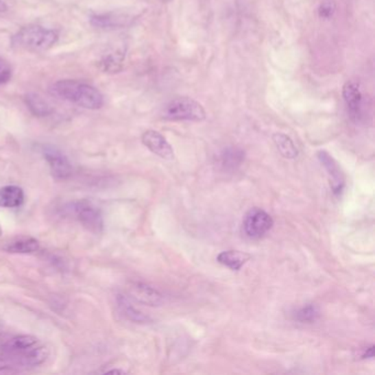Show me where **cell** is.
<instances>
[{
  "mask_svg": "<svg viewBox=\"0 0 375 375\" xmlns=\"http://www.w3.org/2000/svg\"><path fill=\"white\" fill-rule=\"evenodd\" d=\"M8 10L6 3L3 0H0V12H6Z\"/></svg>",
  "mask_w": 375,
  "mask_h": 375,
  "instance_id": "25",
  "label": "cell"
},
{
  "mask_svg": "<svg viewBox=\"0 0 375 375\" xmlns=\"http://www.w3.org/2000/svg\"><path fill=\"white\" fill-rule=\"evenodd\" d=\"M6 367H8V363H7L6 360L0 359V371H1V370L6 369Z\"/></svg>",
  "mask_w": 375,
  "mask_h": 375,
  "instance_id": "27",
  "label": "cell"
},
{
  "mask_svg": "<svg viewBox=\"0 0 375 375\" xmlns=\"http://www.w3.org/2000/svg\"><path fill=\"white\" fill-rule=\"evenodd\" d=\"M251 256L249 253L238 250H227L220 252L217 256V261L232 271H240L241 267L250 261Z\"/></svg>",
  "mask_w": 375,
  "mask_h": 375,
  "instance_id": "15",
  "label": "cell"
},
{
  "mask_svg": "<svg viewBox=\"0 0 375 375\" xmlns=\"http://www.w3.org/2000/svg\"><path fill=\"white\" fill-rule=\"evenodd\" d=\"M132 21H134V18L131 16L120 14V12L96 14V16H93L90 19V23L94 27L101 29L123 28L125 25H130Z\"/></svg>",
  "mask_w": 375,
  "mask_h": 375,
  "instance_id": "10",
  "label": "cell"
},
{
  "mask_svg": "<svg viewBox=\"0 0 375 375\" xmlns=\"http://www.w3.org/2000/svg\"><path fill=\"white\" fill-rule=\"evenodd\" d=\"M245 161V152L239 147H227L220 153L219 165L223 171H236Z\"/></svg>",
  "mask_w": 375,
  "mask_h": 375,
  "instance_id": "16",
  "label": "cell"
},
{
  "mask_svg": "<svg viewBox=\"0 0 375 375\" xmlns=\"http://www.w3.org/2000/svg\"><path fill=\"white\" fill-rule=\"evenodd\" d=\"M162 117L171 121H203L206 112L202 104L189 97H176L169 101Z\"/></svg>",
  "mask_w": 375,
  "mask_h": 375,
  "instance_id": "3",
  "label": "cell"
},
{
  "mask_svg": "<svg viewBox=\"0 0 375 375\" xmlns=\"http://www.w3.org/2000/svg\"><path fill=\"white\" fill-rule=\"evenodd\" d=\"M142 143L156 156L165 160L174 158V150L165 136L156 130H147L141 136Z\"/></svg>",
  "mask_w": 375,
  "mask_h": 375,
  "instance_id": "8",
  "label": "cell"
},
{
  "mask_svg": "<svg viewBox=\"0 0 375 375\" xmlns=\"http://www.w3.org/2000/svg\"><path fill=\"white\" fill-rule=\"evenodd\" d=\"M3 236V228H1V225H0V237Z\"/></svg>",
  "mask_w": 375,
  "mask_h": 375,
  "instance_id": "29",
  "label": "cell"
},
{
  "mask_svg": "<svg viewBox=\"0 0 375 375\" xmlns=\"http://www.w3.org/2000/svg\"><path fill=\"white\" fill-rule=\"evenodd\" d=\"M38 343V338L31 335H20L12 338L8 343L5 345L3 350L9 356H18L20 353L29 350Z\"/></svg>",
  "mask_w": 375,
  "mask_h": 375,
  "instance_id": "17",
  "label": "cell"
},
{
  "mask_svg": "<svg viewBox=\"0 0 375 375\" xmlns=\"http://www.w3.org/2000/svg\"><path fill=\"white\" fill-rule=\"evenodd\" d=\"M59 41V34L42 25H25L12 36V47L28 52L40 53L50 50Z\"/></svg>",
  "mask_w": 375,
  "mask_h": 375,
  "instance_id": "2",
  "label": "cell"
},
{
  "mask_svg": "<svg viewBox=\"0 0 375 375\" xmlns=\"http://www.w3.org/2000/svg\"><path fill=\"white\" fill-rule=\"evenodd\" d=\"M320 163L325 167V170L328 173L329 181H330L331 189L335 195L341 194L342 189L345 187V178L342 176L339 167L335 161V158L326 151H319L317 153Z\"/></svg>",
  "mask_w": 375,
  "mask_h": 375,
  "instance_id": "9",
  "label": "cell"
},
{
  "mask_svg": "<svg viewBox=\"0 0 375 375\" xmlns=\"http://www.w3.org/2000/svg\"><path fill=\"white\" fill-rule=\"evenodd\" d=\"M3 327H1V326H0V336H1V335H3Z\"/></svg>",
  "mask_w": 375,
  "mask_h": 375,
  "instance_id": "28",
  "label": "cell"
},
{
  "mask_svg": "<svg viewBox=\"0 0 375 375\" xmlns=\"http://www.w3.org/2000/svg\"><path fill=\"white\" fill-rule=\"evenodd\" d=\"M106 373H119V374H123V373H125V371H123V370H119V369H114V370H106Z\"/></svg>",
  "mask_w": 375,
  "mask_h": 375,
  "instance_id": "26",
  "label": "cell"
},
{
  "mask_svg": "<svg viewBox=\"0 0 375 375\" xmlns=\"http://www.w3.org/2000/svg\"><path fill=\"white\" fill-rule=\"evenodd\" d=\"M25 104L28 106L29 110L36 117H47L53 112L52 105L47 101L41 95L36 93H30L25 96Z\"/></svg>",
  "mask_w": 375,
  "mask_h": 375,
  "instance_id": "19",
  "label": "cell"
},
{
  "mask_svg": "<svg viewBox=\"0 0 375 375\" xmlns=\"http://www.w3.org/2000/svg\"><path fill=\"white\" fill-rule=\"evenodd\" d=\"M73 213L84 228L93 234H100L104 228L103 214L98 206L88 199H82L73 204Z\"/></svg>",
  "mask_w": 375,
  "mask_h": 375,
  "instance_id": "4",
  "label": "cell"
},
{
  "mask_svg": "<svg viewBox=\"0 0 375 375\" xmlns=\"http://www.w3.org/2000/svg\"><path fill=\"white\" fill-rule=\"evenodd\" d=\"M117 304L118 307H119L120 311L123 313V316H125L127 319L132 322V323H150V317L145 315V313H142V311H139L136 307H134V306L131 304L130 300H129L127 296H125V295H118Z\"/></svg>",
  "mask_w": 375,
  "mask_h": 375,
  "instance_id": "14",
  "label": "cell"
},
{
  "mask_svg": "<svg viewBox=\"0 0 375 375\" xmlns=\"http://www.w3.org/2000/svg\"><path fill=\"white\" fill-rule=\"evenodd\" d=\"M125 60V51L123 49H117L105 54L98 63V66L100 70L107 74H117L123 71Z\"/></svg>",
  "mask_w": 375,
  "mask_h": 375,
  "instance_id": "12",
  "label": "cell"
},
{
  "mask_svg": "<svg viewBox=\"0 0 375 375\" xmlns=\"http://www.w3.org/2000/svg\"><path fill=\"white\" fill-rule=\"evenodd\" d=\"M273 141L276 143L278 150L285 158H298V150L293 140L282 132L273 134Z\"/></svg>",
  "mask_w": 375,
  "mask_h": 375,
  "instance_id": "21",
  "label": "cell"
},
{
  "mask_svg": "<svg viewBox=\"0 0 375 375\" xmlns=\"http://www.w3.org/2000/svg\"><path fill=\"white\" fill-rule=\"evenodd\" d=\"M165 1H171V0H165Z\"/></svg>",
  "mask_w": 375,
  "mask_h": 375,
  "instance_id": "30",
  "label": "cell"
},
{
  "mask_svg": "<svg viewBox=\"0 0 375 375\" xmlns=\"http://www.w3.org/2000/svg\"><path fill=\"white\" fill-rule=\"evenodd\" d=\"M50 356V350L47 347L30 348L29 350L20 353L16 358L18 362L25 367H36L45 362Z\"/></svg>",
  "mask_w": 375,
  "mask_h": 375,
  "instance_id": "18",
  "label": "cell"
},
{
  "mask_svg": "<svg viewBox=\"0 0 375 375\" xmlns=\"http://www.w3.org/2000/svg\"><path fill=\"white\" fill-rule=\"evenodd\" d=\"M25 202V193L21 187L7 185L0 189V207L18 208Z\"/></svg>",
  "mask_w": 375,
  "mask_h": 375,
  "instance_id": "13",
  "label": "cell"
},
{
  "mask_svg": "<svg viewBox=\"0 0 375 375\" xmlns=\"http://www.w3.org/2000/svg\"><path fill=\"white\" fill-rule=\"evenodd\" d=\"M342 96L351 117L358 119L362 107V93L358 84L351 81L347 82L342 88Z\"/></svg>",
  "mask_w": 375,
  "mask_h": 375,
  "instance_id": "11",
  "label": "cell"
},
{
  "mask_svg": "<svg viewBox=\"0 0 375 375\" xmlns=\"http://www.w3.org/2000/svg\"><path fill=\"white\" fill-rule=\"evenodd\" d=\"M274 221L270 214L263 209L254 207L245 215L242 228L249 239L258 240L263 238L272 229Z\"/></svg>",
  "mask_w": 375,
  "mask_h": 375,
  "instance_id": "5",
  "label": "cell"
},
{
  "mask_svg": "<svg viewBox=\"0 0 375 375\" xmlns=\"http://www.w3.org/2000/svg\"><path fill=\"white\" fill-rule=\"evenodd\" d=\"M129 298L136 300L141 305L158 307L165 303V298L158 289H153L150 285L141 282H131L127 287Z\"/></svg>",
  "mask_w": 375,
  "mask_h": 375,
  "instance_id": "7",
  "label": "cell"
},
{
  "mask_svg": "<svg viewBox=\"0 0 375 375\" xmlns=\"http://www.w3.org/2000/svg\"><path fill=\"white\" fill-rule=\"evenodd\" d=\"M319 317V309L314 304L303 306L294 313V319L302 324L315 323Z\"/></svg>",
  "mask_w": 375,
  "mask_h": 375,
  "instance_id": "22",
  "label": "cell"
},
{
  "mask_svg": "<svg viewBox=\"0 0 375 375\" xmlns=\"http://www.w3.org/2000/svg\"><path fill=\"white\" fill-rule=\"evenodd\" d=\"M50 94L89 110H98L105 103L104 95L96 87L75 80H61L53 83Z\"/></svg>",
  "mask_w": 375,
  "mask_h": 375,
  "instance_id": "1",
  "label": "cell"
},
{
  "mask_svg": "<svg viewBox=\"0 0 375 375\" xmlns=\"http://www.w3.org/2000/svg\"><path fill=\"white\" fill-rule=\"evenodd\" d=\"M12 77V65L6 60L0 59V85L8 83Z\"/></svg>",
  "mask_w": 375,
  "mask_h": 375,
  "instance_id": "24",
  "label": "cell"
},
{
  "mask_svg": "<svg viewBox=\"0 0 375 375\" xmlns=\"http://www.w3.org/2000/svg\"><path fill=\"white\" fill-rule=\"evenodd\" d=\"M336 3L334 0H324L323 3H320L318 8V14L323 19H330L336 12Z\"/></svg>",
  "mask_w": 375,
  "mask_h": 375,
  "instance_id": "23",
  "label": "cell"
},
{
  "mask_svg": "<svg viewBox=\"0 0 375 375\" xmlns=\"http://www.w3.org/2000/svg\"><path fill=\"white\" fill-rule=\"evenodd\" d=\"M42 153L50 167L53 178L60 181H64L72 176L73 167L64 153L51 145L43 147Z\"/></svg>",
  "mask_w": 375,
  "mask_h": 375,
  "instance_id": "6",
  "label": "cell"
},
{
  "mask_svg": "<svg viewBox=\"0 0 375 375\" xmlns=\"http://www.w3.org/2000/svg\"><path fill=\"white\" fill-rule=\"evenodd\" d=\"M39 241L31 238V237H23L19 239L14 240L9 242L5 247L3 250L9 253H19V254H28V253L36 252L39 250Z\"/></svg>",
  "mask_w": 375,
  "mask_h": 375,
  "instance_id": "20",
  "label": "cell"
}]
</instances>
